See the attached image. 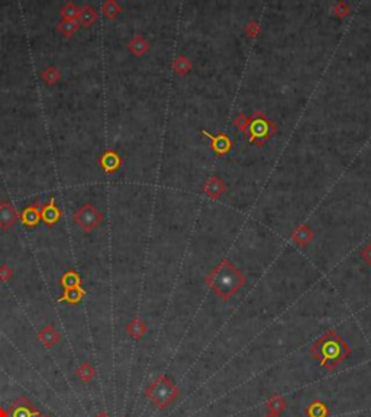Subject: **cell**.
Segmentation results:
<instances>
[{"label":"cell","mask_w":371,"mask_h":417,"mask_svg":"<svg viewBox=\"0 0 371 417\" xmlns=\"http://www.w3.org/2000/svg\"><path fill=\"white\" fill-rule=\"evenodd\" d=\"M73 219L86 233H90L96 228H99V225L103 220V215L99 212V208L96 206L87 203V204H83L81 207L76 210Z\"/></svg>","instance_id":"6da1fadb"},{"label":"cell","mask_w":371,"mask_h":417,"mask_svg":"<svg viewBox=\"0 0 371 417\" xmlns=\"http://www.w3.org/2000/svg\"><path fill=\"white\" fill-rule=\"evenodd\" d=\"M18 212L12 206L9 201H2L0 203V228L3 231H9L15 222L18 220Z\"/></svg>","instance_id":"7a4b0ae2"},{"label":"cell","mask_w":371,"mask_h":417,"mask_svg":"<svg viewBox=\"0 0 371 417\" xmlns=\"http://www.w3.org/2000/svg\"><path fill=\"white\" fill-rule=\"evenodd\" d=\"M59 219H61V210L55 204V198L51 197L49 203L42 206V208H41V220H44V223L48 226H52Z\"/></svg>","instance_id":"3957f363"},{"label":"cell","mask_w":371,"mask_h":417,"mask_svg":"<svg viewBox=\"0 0 371 417\" xmlns=\"http://www.w3.org/2000/svg\"><path fill=\"white\" fill-rule=\"evenodd\" d=\"M41 201L38 200L35 204L26 207L21 215V222L26 226H36L41 220Z\"/></svg>","instance_id":"277c9868"},{"label":"cell","mask_w":371,"mask_h":417,"mask_svg":"<svg viewBox=\"0 0 371 417\" xmlns=\"http://www.w3.org/2000/svg\"><path fill=\"white\" fill-rule=\"evenodd\" d=\"M59 337H61V335L55 330L54 324H46L45 327L38 333L39 342L45 348H52L54 345H57L59 342Z\"/></svg>","instance_id":"5b68a950"},{"label":"cell","mask_w":371,"mask_h":417,"mask_svg":"<svg viewBox=\"0 0 371 417\" xmlns=\"http://www.w3.org/2000/svg\"><path fill=\"white\" fill-rule=\"evenodd\" d=\"M97 19H99V13H97V11L93 8L92 5H86V6H83L80 9V15H79V23H81L83 26H92V25H94V23L97 22Z\"/></svg>","instance_id":"8992f818"},{"label":"cell","mask_w":371,"mask_h":417,"mask_svg":"<svg viewBox=\"0 0 371 417\" xmlns=\"http://www.w3.org/2000/svg\"><path fill=\"white\" fill-rule=\"evenodd\" d=\"M100 162H102V167L106 173H113L120 167V158L113 151H107L106 154H103Z\"/></svg>","instance_id":"52a82bcc"},{"label":"cell","mask_w":371,"mask_h":417,"mask_svg":"<svg viewBox=\"0 0 371 417\" xmlns=\"http://www.w3.org/2000/svg\"><path fill=\"white\" fill-rule=\"evenodd\" d=\"M61 16L66 21H77L79 15H80V8L74 3V2H67L63 8H61Z\"/></svg>","instance_id":"ba28073f"},{"label":"cell","mask_w":371,"mask_h":417,"mask_svg":"<svg viewBox=\"0 0 371 417\" xmlns=\"http://www.w3.org/2000/svg\"><path fill=\"white\" fill-rule=\"evenodd\" d=\"M79 26H80L79 21H66V19H63L57 25V31L64 36H71L79 31Z\"/></svg>","instance_id":"9c48e42d"},{"label":"cell","mask_w":371,"mask_h":417,"mask_svg":"<svg viewBox=\"0 0 371 417\" xmlns=\"http://www.w3.org/2000/svg\"><path fill=\"white\" fill-rule=\"evenodd\" d=\"M61 284L66 290L80 287V275L76 271H69L61 278Z\"/></svg>","instance_id":"30bf717a"},{"label":"cell","mask_w":371,"mask_h":417,"mask_svg":"<svg viewBox=\"0 0 371 417\" xmlns=\"http://www.w3.org/2000/svg\"><path fill=\"white\" fill-rule=\"evenodd\" d=\"M76 372H77V377L83 382H90L94 378V375H96V371H94V368L89 362H83Z\"/></svg>","instance_id":"8fae6325"},{"label":"cell","mask_w":371,"mask_h":417,"mask_svg":"<svg viewBox=\"0 0 371 417\" xmlns=\"http://www.w3.org/2000/svg\"><path fill=\"white\" fill-rule=\"evenodd\" d=\"M41 77H42V80H44L46 86H54V84H57L58 81H59L61 74H59V71L55 67H46L42 71Z\"/></svg>","instance_id":"7c38bea8"},{"label":"cell","mask_w":371,"mask_h":417,"mask_svg":"<svg viewBox=\"0 0 371 417\" xmlns=\"http://www.w3.org/2000/svg\"><path fill=\"white\" fill-rule=\"evenodd\" d=\"M83 296H84V291L81 290V287L69 289L64 291V296L59 299V301H69V303H73V304H77L83 299Z\"/></svg>","instance_id":"4fadbf2b"},{"label":"cell","mask_w":371,"mask_h":417,"mask_svg":"<svg viewBox=\"0 0 371 417\" xmlns=\"http://www.w3.org/2000/svg\"><path fill=\"white\" fill-rule=\"evenodd\" d=\"M102 12H103L106 18L113 19V18L117 16V13L120 12V6L116 2H113V0H109V2H106V3L102 5Z\"/></svg>","instance_id":"5bb4252c"},{"label":"cell","mask_w":371,"mask_h":417,"mask_svg":"<svg viewBox=\"0 0 371 417\" xmlns=\"http://www.w3.org/2000/svg\"><path fill=\"white\" fill-rule=\"evenodd\" d=\"M129 49L135 54V55H142L147 49H148V44L142 39V38H134L129 44Z\"/></svg>","instance_id":"9a60e30c"},{"label":"cell","mask_w":371,"mask_h":417,"mask_svg":"<svg viewBox=\"0 0 371 417\" xmlns=\"http://www.w3.org/2000/svg\"><path fill=\"white\" fill-rule=\"evenodd\" d=\"M13 277V271L8 265H2L0 266V281L6 283L9 281L11 278Z\"/></svg>","instance_id":"2e32d148"},{"label":"cell","mask_w":371,"mask_h":417,"mask_svg":"<svg viewBox=\"0 0 371 417\" xmlns=\"http://www.w3.org/2000/svg\"><path fill=\"white\" fill-rule=\"evenodd\" d=\"M129 333H132V335L135 336V337H138V335L141 333V326H138V323L137 322H134V323H131V326H129Z\"/></svg>","instance_id":"e0dca14e"},{"label":"cell","mask_w":371,"mask_h":417,"mask_svg":"<svg viewBox=\"0 0 371 417\" xmlns=\"http://www.w3.org/2000/svg\"><path fill=\"white\" fill-rule=\"evenodd\" d=\"M0 417H9V413L3 408H0Z\"/></svg>","instance_id":"ac0fdd59"},{"label":"cell","mask_w":371,"mask_h":417,"mask_svg":"<svg viewBox=\"0 0 371 417\" xmlns=\"http://www.w3.org/2000/svg\"><path fill=\"white\" fill-rule=\"evenodd\" d=\"M39 417H51V416H39Z\"/></svg>","instance_id":"d6986e66"}]
</instances>
